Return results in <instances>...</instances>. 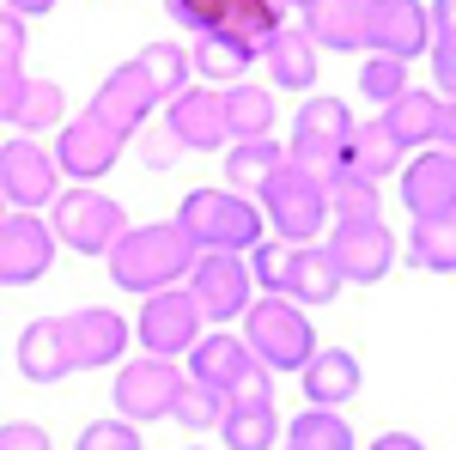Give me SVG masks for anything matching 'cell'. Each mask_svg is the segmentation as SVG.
<instances>
[{
  "label": "cell",
  "instance_id": "cell-1",
  "mask_svg": "<svg viewBox=\"0 0 456 450\" xmlns=\"http://www.w3.org/2000/svg\"><path fill=\"white\" fill-rule=\"evenodd\" d=\"M171 225L189 238L195 256H244L256 243H268V225H262L256 201L232 195V189H195V195H183Z\"/></svg>",
  "mask_w": 456,
  "mask_h": 450
},
{
  "label": "cell",
  "instance_id": "cell-2",
  "mask_svg": "<svg viewBox=\"0 0 456 450\" xmlns=\"http://www.w3.org/2000/svg\"><path fill=\"white\" fill-rule=\"evenodd\" d=\"M189 268H195V250L171 219L165 225H128L122 243L110 250V280L122 292H141V299L171 292L176 280H189Z\"/></svg>",
  "mask_w": 456,
  "mask_h": 450
},
{
  "label": "cell",
  "instance_id": "cell-3",
  "mask_svg": "<svg viewBox=\"0 0 456 450\" xmlns=\"http://www.w3.org/2000/svg\"><path fill=\"white\" fill-rule=\"evenodd\" d=\"M249 286H268V299H286V305H298V311L341 299V274H335V262L322 256V243H305V250H298V243H256Z\"/></svg>",
  "mask_w": 456,
  "mask_h": 450
},
{
  "label": "cell",
  "instance_id": "cell-4",
  "mask_svg": "<svg viewBox=\"0 0 456 450\" xmlns=\"http://www.w3.org/2000/svg\"><path fill=\"white\" fill-rule=\"evenodd\" d=\"M256 213L262 225L274 232V243H316V232H329V195H322V176L298 171V165H281L256 189Z\"/></svg>",
  "mask_w": 456,
  "mask_h": 450
},
{
  "label": "cell",
  "instance_id": "cell-5",
  "mask_svg": "<svg viewBox=\"0 0 456 450\" xmlns=\"http://www.w3.org/2000/svg\"><path fill=\"white\" fill-rule=\"evenodd\" d=\"M238 341L249 347V359H256L262 372H305L311 353H316V329L298 305H286V299H256L244 311V335H238Z\"/></svg>",
  "mask_w": 456,
  "mask_h": 450
},
{
  "label": "cell",
  "instance_id": "cell-6",
  "mask_svg": "<svg viewBox=\"0 0 456 450\" xmlns=\"http://www.w3.org/2000/svg\"><path fill=\"white\" fill-rule=\"evenodd\" d=\"M49 238L68 243L73 256H110L122 232H128V213L116 195H98V189H68V195H55L49 201Z\"/></svg>",
  "mask_w": 456,
  "mask_h": 450
},
{
  "label": "cell",
  "instance_id": "cell-7",
  "mask_svg": "<svg viewBox=\"0 0 456 450\" xmlns=\"http://www.w3.org/2000/svg\"><path fill=\"white\" fill-rule=\"evenodd\" d=\"M171 19H176V25H189L195 37H208V31L238 37L249 55L268 49V43L286 31V12H281V6H268V0H176Z\"/></svg>",
  "mask_w": 456,
  "mask_h": 450
},
{
  "label": "cell",
  "instance_id": "cell-8",
  "mask_svg": "<svg viewBox=\"0 0 456 450\" xmlns=\"http://www.w3.org/2000/svg\"><path fill=\"white\" fill-rule=\"evenodd\" d=\"M353 135V110L341 98H329V92H316L298 104L292 116V140H286V165H298V171H329L335 159H341V146Z\"/></svg>",
  "mask_w": 456,
  "mask_h": 450
},
{
  "label": "cell",
  "instance_id": "cell-9",
  "mask_svg": "<svg viewBox=\"0 0 456 450\" xmlns=\"http://www.w3.org/2000/svg\"><path fill=\"white\" fill-rule=\"evenodd\" d=\"M322 256L335 262V274L341 286H371V280L389 274V262H395V238L384 232V219H335V232L322 243Z\"/></svg>",
  "mask_w": 456,
  "mask_h": 450
},
{
  "label": "cell",
  "instance_id": "cell-10",
  "mask_svg": "<svg viewBox=\"0 0 456 450\" xmlns=\"http://www.w3.org/2000/svg\"><path fill=\"white\" fill-rule=\"evenodd\" d=\"M201 311H195V299L171 286V292H152L141 299V323L128 329V335H141L146 341V359H176V353H189V347L201 341Z\"/></svg>",
  "mask_w": 456,
  "mask_h": 450
},
{
  "label": "cell",
  "instance_id": "cell-11",
  "mask_svg": "<svg viewBox=\"0 0 456 450\" xmlns=\"http://www.w3.org/2000/svg\"><path fill=\"white\" fill-rule=\"evenodd\" d=\"M365 49L384 61H414L432 49V25H426L420 0H365Z\"/></svg>",
  "mask_w": 456,
  "mask_h": 450
},
{
  "label": "cell",
  "instance_id": "cell-12",
  "mask_svg": "<svg viewBox=\"0 0 456 450\" xmlns=\"http://www.w3.org/2000/svg\"><path fill=\"white\" fill-rule=\"evenodd\" d=\"M152 86L141 79L134 61H122V68H110V79L92 92V104H86V122H98L110 140H134L146 128V116H152Z\"/></svg>",
  "mask_w": 456,
  "mask_h": 450
},
{
  "label": "cell",
  "instance_id": "cell-13",
  "mask_svg": "<svg viewBox=\"0 0 456 450\" xmlns=\"http://www.w3.org/2000/svg\"><path fill=\"white\" fill-rule=\"evenodd\" d=\"M219 438H225V450H274V438H281V414H274V383H268V372L244 378L232 396H225Z\"/></svg>",
  "mask_w": 456,
  "mask_h": 450
},
{
  "label": "cell",
  "instance_id": "cell-14",
  "mask_svg": "<svg viewBox=\"0 0 456 450\" xmlns=\"http://www.w3.org/2000/svg\"><path fill=\"white\" fill-rule=\"evenodd\" d=\"M183 292L195 299L201 323H232L249 311V262L244 256H195Z\"/></svg>",
  "mask_w": 456,
  "mask_h": 450
},
{
  "label": "cell",
  "instance_id": "cell-15",
  "mask_svg": "<svg viewBox=\"0 0 456 450\" xmlns=\"http://www.w3.org/2000/svg\"><path fill=\"white\" fill-rule=\"evenodd\" d=\"M61 195V171L37 140H6L0 146V201H12L19 213H37Z\"/></svg>",
  "mask_w": 456,
  "mask_h": 450
},
{
  "label": "cell",
  "instance_id": "cell-16",
  "mask_svg": "<svg viewBox=\"0 0 456 450\" xmlns=\"http://www.w3.org/2000/svg\"><path fill=\"white\" fill-rule=\"evenodd\" d=\"M61 341H68V365L73 372H104L122 359L128 347V323L104 305H86V311H68L61 316Z\"/></svg>",
  "mask_w": 456,
  "mask_h": 450
},
{
  "label": "cell",
  "instance_id": "cell-17",
  "mask_svg": "<svg viewBox=\"0 0 456 450\" xmlns=\"http://www.w3.org/2000/svg\"><path fill=\"white\" fill-rule=\"evenodd\" d=\"M176 389H183V372H176L171 359H134V365H122L116 372V420H159L171 414Z\"/></svg>",
  "mask_w": 456,
  "mask_h": 450
},
{
  "label": "cell",
  "instance_id": "cell-18",
  "mask_svg": "<svg viewBox=\"0 0 456 450\" xmlns=\"http://www.w3.org/2000/svg\"><path fill=\"white\" fill-rule=\"evenodd\" d=\"M55 238L37 213H0V286H31L49 274Z\"/></svg>",
  "mask_w": 456,
  "mask_h": 450
},
{
  "label": "cell",
  "instance_id": "cell-19",
  "mask_svg": "<svg viewBox=\"0 0 456 450\" xmlns=\"http://www.w3.org/2000/svg\"><path fill=\"white\" fill-rule=\"evenodd\" d=\"M165 135H171L183 152H213V146H225V98L208 92V86L176 92L171 110H165Z\"/></svg>",
  "mask_w": 456,
  "mask_h": 450
},
{
  "label": "cell",
  "instance_id": "cell-20",
  "mask_svg": "<svg viewBox=\"0 0 456 450\" xmlns=\"http://www.w3.org/2000/svg\"><path fill=\"white\" fill-rule=\"evenodd\" d=\"M402 201H408V213H414V225H426V219H451L456 213V159L451 152H420L408 171H402Z\"/></svg>",
  "mask_w": 456,
  "mask_h": 450
},
{
  "label": "cell",
  "instance_id": "cell-21",
  "mask_svg": "<svg viewBox=\"0 0 456 450\" xmlns=\"http://www.w3.org/2000/svg\"><path fill=\"white\" fill-rule=\"evenodd\" d=\"M55 171L73 176V183H98V176H110V165L122 159V140H110L98 122H86V116H73V122H61V140H55Z\"/></svg>",
  "mask_w": 456,
  "mask_h": 450
},
{
  "label": "cell",
  "instance_id": "cell-22",
  "mask_svg": "<svg viewBox=\"0 0 456 450\" xmlns=\"http://www.w3.org/2000/svg\"><path fill=\"white\" fill-rule=\"evenodd\" d=\"M262 365L249 359V347L238 341V335H201V341L189 347V372L183 378L208 383V389H219V396H232L244 378H256Z\"/></svg>",
  "mask_w": 456,
  "mask_h": 450
},
{
  "label": "cell",
  "instance_id": "cell-23",
  "mask_svg": "<svg viewBox=\"0 0 456 450\" xmlns=\"http://www.w3.org/2000/svg\"><path fill=\"white\" fill-rule=\"evenodd\" d=\"M305 402L311 408H322V414H335L341 402H353L359 396V383H365V372H359V359H353L347 347H316L311 365H305Z\"/></svg>",
  "mask_w": 456,
  "mask_h": 450
},
{
  "label": "cell",
  "instance_id": "cell-24",
  "mask_svg": "<svg viewBox=\"0 0 456 450\" xmlns=\"http://www.w3.org/2000/svg\"><path fill=\"white\" fill-rule=\"evenodd\" d=\"M305 37L322 49H365V0H311L305 6Z\"/></svg>",
  "mask_w": 456,
  "mask_h": 450
},
{
  "label": "cell",
  "instance_id": "cell-25",
  "mask_svg": "<svg viewBox=\"0 0 456 450\" xmlns=\"http://www.w3.org/2000/svg\"><path fill=\"white\" fill-rule=\"evenodd\" d=\"M19 372L31 383H61L73 372L68 365V341H61V316H37L19 335Z\"/></svg>",
  "mask_w": 456,
  "mask_h": 450
},
{
  "label": "cell",
  "instance_id": "cell-26",
  "mask_svg": "<svg viewBox=\"0 0 456 450\" xmlns=\"http://www.w3.org/2000/svg\"><path fill=\"white\" fill-rule=\"evenodd\" d=\"M225 98V140L244 146V140H274V92L268 86H232L219 92Z\"/></svg>",
  "mask_w": 456,
  "mask_h": 450
},
{
  "label": "cell",
  "instance_id": "cell-27",
  "mask_svg": "<svg viewBox=\"0 0 456 450\" xmlns=\"http://www.w3.org/2000/svg\"><path fill=\"white\" fill-rule=\"evenodd\" d=\"M341 165L353 176H365V183H384L395 165H402V146L384 135V122H353L347 146H341Z\"/></svg>",
  "mask_w": 456,
  "mask_h": 450
},
{
  "label": "cell",
  "instance_id": "cell-28",
  "mask_svg": "<svg viewBox=\"0 0 456 450\" xmlns=\"http://www.w3.org/2000/svg\"><path fill=\"white\" fill-rule=\"evenodd\" d=\"M438 104H444L438 92H414V86H408V92H402V98L384 110V135L395 140L402 152H408V146H432V128H438Z\"/></svg>",
  "mask_w": 456,
  "mask_h": 450
},
{
  "label": "cell",
  "instance_id": "cell-29",
  "mask_svg": "<svg viewBox=\"0 0 456 450\" xmlns=\"http://www.w3.org/2000/svg\"><path fill=\"white\" fill-rule=\"evenodd\" d=\"M249 61H256V55H249L238 37H225V31L195 37V49H189V73H201L208 86H238Z\"/></svg>",
  "mask_w": 456,
  "mask_h": 450
},
{
  "label": "cell",
  "instance_id": "cell-30",
  "mask_svg": "<svg viewBox=\"0 0 456 450\" xmlns=\"http://www.w3.org/2000/svg\"><path fill=\"white\" fill-rule=\"evenodd\" d=\"M262 55H268V79H274V86H286V92L316 86V43L305 31H292V25H286Z\"/></svg>",
  "mask_w": 456,
  "mask_h": 450
},
{
  "label": "cell",
  "instance_id": "cell-31",
  "mask_svg": "<svg viewBox=\"0 0 456 450\" xmlns=\"http://www.w3.org/2000/svg\"><path fill=\"white\" fill-rule=\"evenodd\" d=\"M322 195H329V213L335 219H378L384 213V189L365 183V176H353L341 159L322 171Z\"/></svg>",
  "mask_w": 456,
  "mask_h": 450
},
{
  "label": "cell",
  "instance_id": "cell-32",
  "mask_svg": "<svg viewBox=\"0 0 456 450\" xmlns=\"http://www.w3.org/2000/svg\"><path fill=\"white\" fill-rule=\"evenodd\" d=\"M281 165H286L281 140H244V146L225 152V183H232V195H244V201H249V189H262Z\"/></svg>",
  "mask_w": 456,
  "mask_h": 450
},
{
  "label": "cell",
  "instance_id": "cell-33",
  "mask_svg": "<svg viewBox=\"0 0 456 450\" xmlns=\"http://www.w3.org/2000/svg\"><path fill=\"white\" fill-rule=\"evenodd\" d=\"M134 68L152 86V98H165V104H171L176 92H189V49H176V43H146L141 55H134Z\"/></svg>",
  "mask_w": 456,
  "mask_h": 450
},
{
  "label": "cell",
  "instance_id": "cell-34",
  "mask_svg": "<svg viewBox=\"0 0 456 450\" xmlns=\"http://www.w3.org/2000/svg\"><path fill=\"white\" fill-rule=\"evenodd\" d=\"M408 262L426 274H456V213L451 219H426L408 232Z\"/></svg>",
  "mask_w": 456,
  "mask_h": 450
},
{
  "label": "cell",
  "instance_id": "cell-35",
  "mask_svg": "<svg viewBox=\"0 0 456 450\" xmlns=\"http://www.w3.org/2000/svg\"><path fill=\"white\" fill-rule=\"evenodd\" d=\"M281 450H353V426L341 414H322V408H305V414L286 426Z\"/></svg>",
  "mask_w": 456,
  "mask_h": 450
},
{
  "label": "cell",
  "instance_id": "cell-36",
  "mask_svg": "<svg viewBox=\"0 0 456 450\" xmlns=\"http://www.w3.org/2000/svg\"><path fill=\"white\" fill-rule=\"evenodd\" d=\"M55 122H61V86H55V79H25L19 110H12V128H19V140H25V135H49Z\"/></svg>",
  "mask_w": 456,
  "mask_h": 450
},
{
  "label": "cell",
  "instance_id": "cell-37",
  "mask_svg": "<svg viewBox=\"0 0 456 450\" xmlns=\"http://www.w3.org/2000/svg\"><path fill=\"white\" fill-rule=\"evenodd\" d=\"M171 420L176 426H219L225 420V396L208 389V383H195V378H183V389H176V402H171Z\"/></svg>",
  "mask_w": 456,
  "mask_h": 450
},
{
  "label": "cell",
  "instance_id": "cell-38",
  "mask_svg": "<svg viewBox=\"0 0 456 450\" xmlns=\"http://www.w3.org/2000/svg\"><path fill=\"white\" fill-rule=\"evenodd\" d=\"M359 92H365L371 104L389 110L402 92H408V68H402V61H384V55H371V61L359 68Z\"/></svg>",
  "mask_w": 456,
  "mask_h": 450
},
{
  "label": "cell",
  "instance_id": "cell-39",
  "mask_svg": "<svg viewBox=\"0 0 456 450\" xmlns=\"http://www.w3.org/2000/svg\"><path fill=\"white\" fill-rule=\"evenodd\" d=\"M79 450H141V432L128 420H92L79 432Z\"/></svg>",
  "mask_w": 456,
  "mask_h": 450
},
{
  "label": "cell",
  "instance_id": "cell-40",
  "mask_svg": "<svg viewBox=\"0 0 456 450\" xmlns=\"http://www.w3.org/2000/svg\"><path fill=\"white\" fill-rule=\"evenodd\" d=\"M432 79L444 86V104H456V37H444V31H432Z\"/></svg>",
  "mask_w": 456,
  "mask_h": 450
},
{
  "label": "cell",
  "instance_id": "cell-41",
  "mask_svg": "<svg viewBox=\"0 0 456 450\" xmlns=\"http://www.w3.org/2000/svg\"><path fill=\"white\" fill-rule=\"evenodd\" d=\"M134 140H141V159L152 165V171H165V165H176V159H183V146H176L165 128H141Z\"/></svg>",
  "mask_w": 456,
  "mask_h": 450
},
{
  "label": "cell",
  "instance_id": "cell-42",
  "mask_svg": "<svg viewBox=\"0 0 456 450\" xmlns=\"http://www.w3.org/2000/svg\"><path fill=\"white\" fill-rule=\"evenodd\" d=\"M0 68H25V25L12 19V6H0Z\"/></svg>",
  "mask_w": 456,
  "mask_h": 450
},
{
  "label": "cell",
  "instance_id": "cell-43",
  "mask_svg": "<svg viewBox=\"0 0 456 450\" xmlns=\"http://www.w3.org/2000/svg\"><path fill=\"white\" fill-rule=\"evenodd\" d=\"M0 450H49V432L31 420H6L0 426Z\"/></svg>",
  "mask_w": 456,
  "mask_h": 450
},
{
  "label": "cell",
  "instance_id": "cell-44",
  "mask_svg": "<svg viewBox=\"0 0 456 450\" xmlns=\"http://www.w3.org/2000/svg\"><path fill=\"white\" fill-rule=\"evenodd\" d=\"M19 92H25V68H0V122H12Z\"/></svg>",
  "mask_w": 456,
  "mask_h": 450
},
{
  "label": "cell",
  "instance_id": "cell-45",
  "mask_svg": "<svg viewBox=\"0 0 456 450\" xmlns=\"http://www.w3.org/2000/svg\"><path fill=\"white\" fill-rule=\"evenodd\" d=\"M432 146L456 159V104H438V128H432Z\"/></svg>",
  "mask_w": 456,
  "mask_h": 450
},
{
  "label": "cell",
  "instance_id": "cell-46",
  "mask_svg": "<svg viewBox=\"0 0 456 450\" xmlns=\"http://www.w3.org/2000/svg\"><path fill=\"white\" fill-rule=\"evenodd\" d=\"M426 25H432V31H444V37H456V0H438V6H426Z\"/></svg>",
  "mask_w": 456,
  "mask_h": 450
},
{
  "label": "cell",
  "instance_id": "cell-47",
  "mask_svg": "<svg viewBox=\"0 0 456 450\" xmlns=\"http://www.w3.org/2000/svg\"><path fill=\"white\" fill-rule=\"evenodd\" d=\"M365 450H426V445L414 438V432H384V438H371Z\"/></svg>",
  "mask_w": 456,
  "mask_h": 450
},
{
  "label": "cell",
  "instance_id": "cell-48",
  "mask_svg": "<svg viewBox=\"0 0 456 450\" xmlns=\"http://www.w3.org/2000/svg\"><path fill=\"white\" fill-rule=\"evenodd\" d=\"M0 213H6V201H0Z\"/></svg>",
  "mask_w": 456,
  "mask_h": 450
},
{
  "label": "cell",
  "instance_id": "cell-49",
  "mask_svg": "<svg viewBox=\"0 0 456 450\" xmlns=\"http://www.w3.org/2000/svg\"><path fill=\"white\" fill-rule=\"evenodd\" d=\"M189 450H201V445H189Z\"/></svg>",
  "mask_w": 456,
  "mask_h": 450
}]
</instances>
